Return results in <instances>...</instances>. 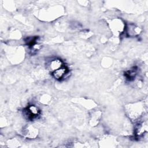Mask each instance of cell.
<instances>
[{"label": "cell", "instance_id": "1", "mask_svg": "<svg viewBox=\"0 0 148 148\" xmlns=\"http://www.w3.org/2000/svg\"><path fill=\"white\" fill-rule=\"evenodd\" d=\"M24 112L28 119L32 120L39 115L40 110L35 105H29L25 109Z\"/></svg>", "mask_w": 148, "mask_h": 148}, {"label": "cell", "instance_id": "2", "mask_svg": "<svg viewBox=\"0 0 148 148\" xmlns=\"http://www.w3.org/2000/svg\"><path fill=\"white\" fill-rule=\"evenodd\" d=\"M68 68L65 65H63L58 69L52 72V75L54 79L57 80H61L65 77V76L68 73Z\"/></svg>", "mask_w": 148, "mask_h": 148}, {"label": "cell", "instance_id": "3", "mask_svg": "<svg viewBox=\"0 0 148 148\" xmlns=\"http://www.w3.org/2000/svg\"><path fill=\"white\" fill-rule=\"evenodd\" d=\"M64 65L62 61L60 59H54L50 61L48 64V67L52 72L58 69Z\"/></svg>", "mask_w": 148, "mask_h": 148}, {"label": "cell", "instance_id": "4", "mask_svg": "<svg viewBox=\"0 0 148 148\" xmlns=\"http://www.w3.org/2000/svg\"><path fill=\"white\" fill-rule=\"evenodd\" d=\"M136 73H137V68L134 67L132 69L128 71L125 73V76L127 78V79L131 80L135 78V76L136 75Z\"/></svg>", "mask_w": 148, "mask_h": 148}]
</instances>
